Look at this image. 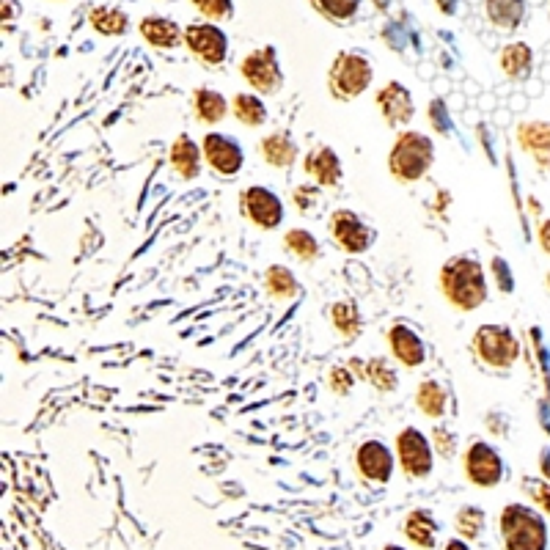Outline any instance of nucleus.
Masks as SVG:
<instances>
[{
  "mask_svg": "<svg viewBox=\"0 0 550 550\" xmlns=\"http://www.w3.org/2000/svg\"><path fill=\"white\" fill-rule=\"evenodd\" d=\"M201 149L190 135H179L171 146V165L182 179H196L201 174Z\"/></svg>",
  "mask_w": 550,
  "mask_h": 550,
  "instance_id": "a211bd4d",
  "label": "nucleus"
},
{
  "mask_svg": "<svg viewBox=\"0 0 550 550\" xmlns=\"http://www.w3.org/2000/svg\"><path fill=\"white\" fill-rule=\"evenodd\" d=\"M141 36L154 47L160 50H171L176 44L185 39V31L176 25L174 20H165V17H146L141 22Z\"/></svg>",
  "mask_w": 550,
  "mask_h": 550,
  "instance_id": "6ab92c4d",
  "label": "nucleus"
},
{
  "mask_svg": "<svg viewBox=\"0 0 550 550\" xmlns=\"http://www.w3.org/2000/svg\"><path fill=\"white\" fill-rule=\"evenodd\" d=\"M264 289H267V295L275 297V300H289V297H295L297 292H300L297 278L292 275L289 267H284V264L267 267V273H264Z\"/></svg>",
  "mask_w": 550,
  "mask_h": 550,
  "instance_id": "5701e85b",
  "label": "nucleus"
},
{
  "mask_svg": "<svg viewBox=\"0 0 550 550\" xmlns=\"http://www.w3.org/2000/svg\"><path fill=\"white\" fill-rule=\"evenodd\" d=\"M306 174L322 187H333L341 182V163L330 146H314L303 160Z\"/></svg>",
  "mask_w": 550,
  "mask_h": 550,
  "instance_id": "2eb2a0df",
  "label": "nucleus"
},
{
  "mask_svg": "<svg viewBox=\"0 0 550 550\" xmlns=\"http://www.w3.org/2000/svg\"><path fill=\"white\" fill-rule=\"evenodd\" d=\"M185 42L190 47V53L196 55L204 66H220L226 61V33L209 25V22H198V25H187L185 28Z\"/></svg>",
  "mask_w": 550,
  "mask_h": 550,
  "instance_id": "1a4fd4ad",
  "label": "nucleus"
},
{
  "mask_svg": "<svg viewBox=\"0 0 550 550\" xmlns=\"http://www.w3.org/2000/svg\"><path fill=\"white\" fill-rule=\"evenodd\" d=\"M385 550H402V548H396V545H388V548H385Z\"/></svg>",
  "mask_w": 550,
  "mask_h": 550,
  "instance_id": "37998d69",
  "label": "nucleus"
},
{
  "mask_svg": "<svg viewBox=\"0 0 550 550\" xmlns=\"http://www.w3.org/2000/svg\"><path fill=\"white\" fill-rule=\"evenodd\" d=\"M377 108L383 113V119L391 124V127H402L407 121H413L416 116V105H413V97L402 83L391 80L388 86L377 91Z\"/></svg>",
  "mask_w": 550,
  "mask_h": 550,
  "instance_id": "4468645a",
  "label": "nucleus"
},
{
  "mask_svg": "<svg viewBox=\"0 0 550 550\" xmlns=\"http://www.w3.org/2000/svg\"><path fill=\"white\" fill-rule=\"evenodd\" d=\"M548 281H550V273H548Z\"/></svg>",
  "mask_w": 550,
  "mask_h": 550,
  "instance_id": "c03bdc74",
  "label": "nucleus"
},
{
  "mask_svg": "<svg viewBox=\"0 0 550 550\" xmlns=\"http://www.w3.org/2000/svg\"><path fill=\"white\" fill-rule=\"evenodd\" d=\"M366 380L377 388V391H394L396 388V372L388 366L383 358H372L366 363Z\"/></svg>",
  "mask_w": 550,
  "mask_h": 550,
  "instance_id": "7c9ffc66",
  "label": "nucleus"
},
{
  "mask_svg": "<svg viewBox=\"0 0 550 550\" xmlns=\"http://www.w3.org/2000/svg\"><path fill=\"white\" fill-rule=\"evenodd\" d=\"M372 83V64L361 53H341L330 66L328 86L330 94L341 102L361 97Z\"/></svg>",
  "mask_w": 550,
  "mask_h": 550,
  "instance_id": "20e7f679",
  "label": "nucleus"
},
{
  "mask_svg": "<svg viewBox=\"0 0 550 550\" xmlns=\"http://www.w3.org/2000/svg\"><path fill=\"white\" fill-rule=\"evenodd\" d=\"M193 110H196V119L201 124H218V121L226 119L229 102L215 88H196V94H193Z\"/></svg>",
  "mask_w": 550,
  "mask_h": 550,
  "instance_id": "aec40b11",
  "label": "nucleus"
},
{
  "mask_svg": "<svg viewBox=\"0 0 550 550\" xmlns=\"http://www.w3.org/2000/svg\"><path fill=\"white\" fill-rule=\"evenodd\" d=\"M432 451H435V446L416 427H407L396 435V457H399V465L413 479H424V476L432 473V462H435L432 460Z\"/></svg>",
  "mask_w": 550,
  "mask_h": 550,
  "instance_id": "423d86ee",
  "label": "nucleus"
},
{
  "mask_svg": "<svg viewBox=\"0 0 550 550\" xmlns=\"http://www.w3.org/2000/svg\"><path fill=\"white\" fill-rule=\"evenodd\" d=\"M539 245H542V251L550 253V220H545V223L539 226Z\"/></svg>",
  "mask_w": 550,
  "mask_h": 550,
  "instance_id": "58836bf2",
  "label": "nucleus"
},
{
  "mask_svg": "<svg viewBox=\"0 0 550 550\" xmlns=\"http://www.w3.org/2000/svg\"><path fill=\"white\" fill-rule=\"evenodd\" d=\"M240 201L245 218L251 220L253 226H259L264 231H273L275 226H281V220H284V204H281V198L275 196L273 190H267L262 185H253L242 193Z\"/></svg>",
  "mask_w": 550,
  "mask_h": 550,
  "instance_id": "6e6552de",
  "label": "nucleus"
},
{
  "mask_svg": "<svg viewBox=\"0 0 550 550\" xmlns=\"http://www.w3.org/2000/svg\"><path fill=\"white\" fill-rule=\"evenodd\" d=\"M204 160L218 176H237L242 168V149L240 143L223 135V132H207L201 141Z\"/></svg>",
  "mask_w": 550,
  "mask_h": 550,
  "instance_id": "9d476101",
  "label": "nucleus"
},
{
  "mask_svg": "<svg viewBox=\"0 0 550 550\" xmlns=\"http://www.w3.org/2000/svg\"><path fill=\"white\" fill-rule=\"evenodd\" d=\"M435 160V143L424 132H402L388 154V168L399 182H418Z\"/></svg>",
  "mask_w": 550,
  "mask_h": 550,
  "instance_id": "f03ea898",
  "label": "nucleus"
},
{
  "mask_svg": "<svg viewBox=\"0 0 550 550\" xmlns=\"http://www.w3.org/2000/svg\"><path fill=\"white\" fill-rule=\"evenodd\" d=\"M487 17L498 28H515L523 20V0H487Z\"/></svg>",
  "mask_w": 550,
  "mask_h": 550,
  "instance_id": "bb28decb",
  "label": "nucleus"
},
{
  "mask_svg": "<svg viewBox=\"0 0 550 550\" xmlns=\"http://www.w3.org/2000/svg\"><path fill=\"white\" fill-rule=\"evenodd\" d=\"M520 146L526 149L528 154H534L542 168H550V124H542V121H531V124H523L520 132Z\"/></svg>",
  "mask_w": 550,
  "mask_h": 550,
  "instance_id": "f3484780",
  "label": "nucleus"
},
{
  "mask_svg": "<svg viewBox=\"0 0 550 550\" xmlns=\"http://www.w3.org/2000/svg\"><path fill=\"white\" fill-rule=\"evenodd\" d=\"M330 237L347 253H363L374 240L372 229L355 212H350V209L333 212V218H330Z\"/></svg>",
  "mask_w": 550,
  "mask_h": 550,
  "instance_id": "f8f14e48",
  "label": "nucleus"
},
{
  "mask_svg": "<svg viewBox=\"0 0 550 550\" xmlns=\"http://www.w3.org/2000/svg\"><path fill=\"white\" fill-rule=\"evenodd\" d=\"M262 154L267 165H273V168H289L297 160V143L286 132H270L262 141Z\"/></svg>",
  "mask_w": 550,
  "mask_h": 550,
  "instance_id": "412c9836",
  "label": "nucleus"
},
{
  "mask_svg": "<svg viewBox=\"0 0 550 550\" xmlns=\"http://www.w3.org/2000/svg\"><path fill=\"white\" fill-rule=\"evenodd\" d=\"M388 341H391V352L399 363H405L407 369H416L427 358L424 341L418 339L416 330H410L407 325H394L388 330Z\"/></svg>",
  "mask_w": 550,
  "mask_h": 550,
  "instance_id": "dca6fc26",
  "label": "nucleus"
},
{
  "mask_svg": "<svg viewBox=\"0 0 550 550\" xmlns=\"http://www.w3.org/2000/svg\"><path fill=\"white\" fill-rule=\"evenodd\" d=\"M542 471H545V476L550 479V451H545V454H542Z\"/></svg>",
  "mask_w": 550,
  "mask_h": 550,
  "instance_id": "a19ab883",
  "label": "nucleus"
},
{
  "mask_svg": "<svg viewBox=\"0 0 550 550\" xmlns=\"http://www.w3.org/2000/svg\"><path fill=\"white\" fill-rule=\"evenodd\" d=\"M292 198H295V207L297 212H303V215H308L311 209H314V204L319 201V190L314 185H300L292 193Z\"/></svg>",
  "mask_w": 550,
  "mask_h": 550,
  "instance_id": "f704fd0d",
  "label": "nucleus"
},
{
  "mask_svg": "<svg viewBox=\"0 0 550 550\" xmlns=\"http://www.w3.org/2000/svg\"><path fill=\"white\" fill-rule=\"evenodd\" d=\"M405 534L407 539L418 545V548H432L435 545V534H438V523L432 520L429 512L424 509H416V512H410L405 520Z\"/></svg>",
  "mask_w": 550,
  "mask_h": 550,
  "instance_id": "4be33fe9",
  "label": "nucleus"
},
{
  "mask_svg": "<svg viewBox=\"0 0 550 550\" xmlns=\"http://www.w3.org/2000/svg\"><path fill=\"white\" fill-rule=\"evenodd\" d=\"M284 248L300 262H314L319 256L317 237L306 229H289L284 237Z\"/></svg>",
  "mask_w": 550,
  "mask_h": 550,
  "instance_id": "a878e982",
  "label": "nucleus"
},
{
  "mask_svg": "<svg viewBox=\"0 0 550 550\" xmlns=\"http://www.w3.org/2000/svg\"><path fill=\"white\" fill-rule=\"evenodd\" d=\"M531 66V50L528 44H509L501 53V69L509 77H523Z\"/></svg>",
  "mask_w": 550,
  "mask_h": 550,
  "instance_id": "cd10ccee",
  "label": "nucleus"
},
{
  "mask_svg": "<svg viewBox=\"0 0 550 550\" xmlns=\"http://www.w3.org/2000/svg\"><path fill=\"white\" fill-rule=\"evenodd\" d=\"M440 289L451 306L460 311H473L487 300V281L482 264L468 256H454L440 270Z\"/></svg>",
  "mask_w": 550,
  "mask_h": 550,
  "instance_id": "f257e3e1",
  "label": "nucleus"
},
{
  "mask_svg": "<svg viewBox=\"0 0 550 550\" xmlns=\"http://www.w3.org/2000/svg\"><path fill=\"white\" fill-rule=\"evenodd\" d=\"M432 446H435V451H440L443 457H451V454L457 451V438H454L446 427H435L432 429Z\"/></svg>",
  "mask_w": 550,
  "mask_h": 550,
  "instance_id": "c9c22d12",
  "label": "nucleus"
},
{
  "mask_svg": "<svg viewBox=\"0 0 550 550\" xmlns=\"http://www.w3.org/2000/svg\"><path fill=\"white\" fill-rule=\"evenodd\" d=\"M501 534L506 550H545L548 528L545 520L523 504H509L501 512Z\"/></svg>",
  "mask_w": 550,
  "mask_h": 550,
  "instance_id": "7ed1b4c3",
  "label": "nucleus"
},
{
  "mask_svg": "<svg viewBox=\"0 0 550 550\" xmlns=\"http://www.w3.org/2000/svg\"><path fill=\"white\" fill-rule=\"evenodd\" d=\"M314 3V9L319 14H325L328 20L344 22L350 20L352 14L358 11V0H311Z\"/></svg>",
  "mask_w": 550,
  "mask_h": 550,
  "instance_id": "473e14b6",
  "label": "nucleus"
},
{
  "mask_svg": "<svg viewBox=\"0 0 550 550\" xmlns=\"http://www.w3.org/2000/svg\"><path fill=\"white\" fill-rule=\"evenodd\" d=\"M484 528V512L479 506H462L457 512V531L465 539H476Z\"/></svg>",
  "mask_w": 550,
  "mask_h": 550,
  "instance_id": "2f4dec72",
  "label": "nucleus"
},
{
  "mask_svg": "<svg viewBox=\"0 0 550 550\" xmlns=\"http://www.w3.org/2000/svg\"><path fill=\"white\" fill-rule=\"evenodd\" d=\"M416 405L427 418H440L446 413V391L435 380H424L418 385Z\"/></svg>",
  "mask_w": 550,
  "mask_h": 550,
  "instance_id": "393cba45",
  "label": "nucleus"
},
{
  "mask_svg": "<svg viewBox=\"0 0 550 550\" xmlns=\"http://www.w3.org/2000/svg\"><path fill=\"white\" fill-rule=\"evenodd\" d=\"M440 9L446 11V14H451V9H454V0H438Z\"/></svg>",
  "mask_w": 550,
  "mask_h": 550,
  "instance_id": "79ce46f5",
  "label": "nucleus"
},
{
  "mask_svg": "<svg viewBox=\"0 0 550 550\" xmlns=\"http://www.w3.org/2000/svg\"><path fill=\"white\" fill-rule=\"evenodd\" d=\"M193 6L209 20H226V17H231V0H193Z\"/></svg>",
  "mask_w": 550,
  "mask_h": 550,
  "instance_id": "72a5a7b5",
  "label": "nucleus"
},
{
  "mask_svg": "<svg viewBox=\"0 0 550 550\" xmlns=\"http://www.w3.org/2000/svg\"><path fill=\"white\" fill-rule=\"evenodd\" d=\"M330 388L336 391V394L347 396L352 388V374L350 369H341V366H336V369H330Z\"/></svg>",
  "mask_w": 550,
  "mask_h": 550,
  "instance_id": "e433bc0d",
  "label": "nucleus"
},
{
  "mask_svg": "<svg viewBox=\"0 0 550 550\" xmlns=\"http://www.w3.org/2000/svg\"><path fill=\"white\" fill-rule=\"evenodd\" d=\"M465 473L473 484L479 487H493L504 476V462L498 457L493 446H487L482 440H473L465 451Z\"/></svg>",
  "mask_w": 550,
  "mask_h": 550,
  "instance_id": "9b49d317",
  "label": "nucleus"
},
{
  "mask_svg": "<svg viewBox=\"0 0 550 550\" xmlns=\"http://www.w3.org/2000/svg\"><path fill=\"white\" fill-rule=\"evenodd\" d=\"M330 319H333V328L339 330L344 339H355L358 330H361L358 311H355L350 303H336V306L330 308Z\"/></svg>",
  "mask_w": 550,
  "mask_h": 550,
  "instance_id": "c85d7f7f",
  "label": "nucleus"
},
{
  "mask_svg": "<svg viewBox=\"0 0 550 550\" xmlns=\"http://www.w3.org/2000/svg\"><path fill=\"white\" fill-rule=\"evenodd\" d=\"M240 72L245 77V83L256 88L259 94H275L284 86V77H281V66L275 58L273 47H262V50H253L245 55V61L240 64Z\"/></svg>",
  "mask_w": 550,
  "mask_h": 550,
  "instance_id": "0eeeda50",
  "label": "nucleus"
},
{
  "mask_svg": "<svg viewBox=\"0 0 550 550\" xmlns=\"http://www.w3.org/2000/svg\"><path fill=\"white\" fill-rule=\"evenodd\" d=\"M526 490L545 512H550V484L545 482H526Z\"/></svg>",
  "mask_w": 550,
  "mask_h": 550,
  "instance_id": "4c0bfd02",
  "label": "nucleus"
},
{
  "mask_svg": "<svg viewBox=\"0 0 550 550\" xmlns=\"http://www.w3.org/2000/svg\"><path fill=\"white\" fill-rule=\"evenodd\" d=\"M473 350L487 366L509 369L520 355V344H517L515 333L504 325H482L473 336Z\"/></svg>",
  "mask_w": 550,
  "mask_h": 550,
  "instance_id": "39448f33",
  "label": "nucleus"
},
{
  "mask_svg": "<svg viewBox=\"0 0 550 550\" xmlns=\"http://www.w3.org/2000/svg\"><path fill=\"white\" fill-rule=\"evenodd\" d=\"M91 25L105 36H119L127 31V14L116 9H94L91 11Z\"/></svg>",
  "mask_w": 550,
  "mask_h": 550,
  "instance_id": "c756f323",
  "label": "nucleus"
},
{
  "mask_svg": "<svg viewBox=\"0 0 550 550\" xmlns=\"http://www.w3.org/2000/svg\"><path fill=\"white\" fill-rule=\"evenodd\" d=\"M231 113H234V119L245 124V127H262L264 121H267V108H264V102L256 94H237L234 102H231Z\"/></svg>",
  "mask_w": 550,
  "mask_h": 550,
  "instance_id": "b1692460",
  "label": "nucleus"
},
{
  "mask_svg": "<svg viewBox=\"0 0 550 550\" xmlns=\"http://www.w3.org/2000/svg\"><path fill=\"white\" fill-rule=\"evenodd\" d=\"M446 550H468V545H465V542H460V539H451L449 545H446Z\"/></svg>",
  "mask_w": 550,
  "mask_h": 550,
  "instance_id": "ea45409f",
  "label": "nucleus"
},
{
  "mask_svg": "<svg viewBox=\"0 0 550 550\" xmlns=\"http://www.w3.org/2000/svg\"><path fill=\"white\" fill-rule=\"evenodd\" d=\"M355 462H358V471H361L363 479H369V482L383 484L394 473V454L380 440H366V443H361Z\"/></svg>",
  "mask_w": 550,
  "mask_h": 550,
  "instance_id": "ddd939ff",
  "label": "nucleus"
}]
</instances>
